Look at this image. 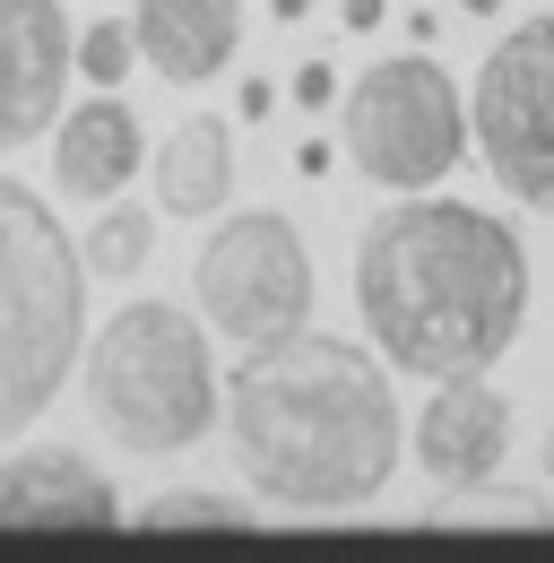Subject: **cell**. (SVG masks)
I'll list each match as a JSON object with an SVG mask.
<instances>
[{"instance_id": "18", "label": "cell", "mask_w": 554, "mask_h": 563, "mask_svg": "<svg viewBox=\"0 0 554 563\" xmlns=\"http://www.w3.org/2000/svg\"><path fill=\"white\" fill-rule=\"evenodd\" d=\"M330 165H339V147H330V140H295V174H303V183H321Z\"/></svg>"}, {"instance_id": "8", "label": "cell", "mask_w": 554, "mask_h": 563, "mask_svg": "<svg viewBox=\"0 0 554 563\" xmlns=\"http://www.w3.org/2000/svg\"><path fill=\"white\" fill-rule=\"evenodd\" d=\"M433 399L416 408V433H408V451H416V468L433 477V486H451V494H477L502 477V460H511V399L485 382V373H451V382H424Z\"/></svg>"}, {"instance_id": "16", "label": "cell", "mask_w": 554, "mask_h": 563, "mask_svg": "<svg viewBox=\"0 0 554 563\" xmlns=\"http://www.w3.org/2000/svg\"><path fill=\"white\" fill-rule=\"evenodd\" d=\"M131 70H138L131 18H96L87 35H69V78H87V87H122Z\"/></svg>"}, {"instance_id": "6", "label": "cell", "mask_w": 554, "mask_h": 563, "mask_svg": "<svg viewBox=\"0 0 554 563\" xmlns=\"http://www.w3.org/2000/svg\"><path fill=\"white\" fill-rule=\"evenodd\" d=\"M468 147L485 156L502 200L554 217V9L494 35L468 104Z\"/></svg>"}, {"instance_id": "22", "label": "cell", "mask_w": 554, "mask_h": 563, "mask_svg": "<svg viewBox=\"0 0 554 563\" xmlns=\"http://www.w3.org/2000/svg\"><path fill=\"white\" fill-rule=\"evenodd\" d=\"M459 9H468V18H494V9H502V0H459Z\"/></svg>"}, {"instance_id": "21", "label": "cell", "mask_w": 554, "mask_h": 563, "mask_svg": "<svg viewBox=\"0 0 554 563\" xmlns=\"http://www.w3.org/2000/svg\"><path fill=\"white\" fill-rule=\"evenodd\" d=\"M269 18H277V26H295V18H312V0H269Z\"/></svg>"}, {"instance_id": "20", "label": "cell", "mask_w": 554, "mask_h": 563, "mask_svg": "<svg viewBox=\"0 0 554 563\" xmlns=\"http://www.w3.org/2000/svg\"><path fill=\"white\" fill-rule=\"evenodd\" d=\"M381 9L390 0H346V26H381Z\"/></svg>"}, {"instance_id": "12", "label": "cell", "mask_w": 554, "mask_h": 563, "mask_svg": "<svg viewBox=\"0 0 554 563\" xmlns=\"http://www.w3.org/2000/svg\"><path fill=\"white\" fill-rule=\"evenodd\" d=\"M131 35L165 87H200L243 44V0H131Z\"/></svg>"}, {"instance_id": "4", "label": "cell", "mask_w": 554, "mask_h": 563, "mask_svg": "<svg viewBox=\"0 0 554 563\" xmlns=\"http://www.w3.org/2000/svg\"><path fill=\"white\" fill-rule=\"evenodd\" d=\"M87 347V261L18 174H0V442L62 399Z\"/></svg>"}, {"instance_id": "13", "label": "cell", "mask_w": 554, "mask_h": 563, "mask_svg": "<svg viewBox=\"0 0 554 563\" xmlns=\"http://www.w3.org/2000/svg\"><path fill=\"white\" fill-rule=\"evenodd\" d=\"M147 174H156V209L217 217L234 200V131H225V113L174 122V140H156V156H147Z\"/></svg>"}, {"instance_id": "14", "label": "cell", "mask_w": 554, "mask_h": 563, "mask_svg": "<svg viewBox=\"0 0 554 563\" xmlns=\"http://www.w3.org/2000/svg\"><path fill=\"white\" fill-rule=\"evenodd\" d=\"M147 252H156V209H131L122 191L96 200V225H87V243H78L87 278H138Z\"/></svg>"}, {"instance_id": "17", "label": "cell", "mask_w": 554, "mask_h": 563, "mask_svg": "<svg viewBox=\"0 0 554 563\" xmlns=\"http://www.w3.org/2000/svg\"><path fill=\"white\" fill-rule=\"evenodd\" d=\"M286 96H295L303 113H330V104H339V62H295Z\"/></svg>"}, {"instance_id": "3", "label": "cell", "mask_w": 554, "mask_h": 563, "mask_svg": "<svg viewBox=\"0 0 554 563\" xmlns=\"http://www.w3.org/2000/svg\"><path fill=\"white\" fill-rule=\"evenodd\" d=\"M78 355H87V417L104 424L131 460L200 451L208 433H217V417H225L200 312H182L165 295L122 303L104 321V339H87Z\"/></svg>"}, {"instance_id": "5", "label": "cell", "mask_w": 554, "mask_h": 563, "mask_svg": "<svg viewBox=\"0 0 554 563\" xmlns=\"http://www.w3.org/2000/svg\"><path fill=\"white\" fill-rule=\"evenodd\" d=\"M339 140L381 191H433L468 156V104L433 53H399L339 87Z\"/></svg>"}, {"instance_id": "11", "label": "cell", "mask_w": 554, "mask_h": 563, "mask_svg": "<svg viewBox=\"0 0 554 563\" xmlns=\"http://www.w3.org/2000/svg\"><path fill=\"white\" fill-rule=\"evenodd\" d=\"M147 165V131H138V113L113 96V87H96L87 104H69L62 122H53V183H62L69 200H113V191H131V174Z\"/></svg>"}, {"instance_id": "19", "label": "cell", "mask_w": 554, "mask_h": 563, "mask_svg": "<svg viewBox=\"0 0 554 563\" xmlns=\"http://www.w3.org/2000/svg\"><path fill=\"white\" fill-rule=\"evenodd\" d=\"M269 104H277V87H269V78H243V122H261Z\"/></svg>"}, {"instance_id": "7", "label": "cell", "mask_w": 554, "mask_h": 563, "mask_svg": "<svg viewBox=\"0 0 554 563\" xmlns=\"http://www.w3.org/2000/svg\"><path fill=\"white\" fill-rule=\"evenodd\" d=\"M200 321L234 347H277L312 321V252L277 209H243L225 217L200 243Z\"/></svg>"}, {"instance_id": "10", "label": "cell", "mask_w": 554, "mask_h": 563, "mask_svg": "<svg viewBox=\"0 0 554 563\" xmlns=\"http://www.w3.org/2000/svg\"><path fill=\"white\" fill-rule=\"evenodd\" d=\"M0 529H122V494L62 442L0 460Z\"/></svg>"}, {"instance_id": "1", "label": "cell", "mask_w": 554, "mask_h": 563, "mask_svg": "<svg viewBox=\"0 0 554 563\" xmlns=\"http://www.w3.org/2000/svg\"><path fill=\"white\" fill-rule=\"evenodd\" d=\"M355 312L381 364L416 382L494 373L529 321V243L494 209L408 191L355 234Z\"/></svg>"}, {"instance_id": "9", "label": "cell", "mask_w": 554, "mask_h": 563, "mask_svg": "<svg viewBox=\"0 0 554 563\" xmlns=\"http://www.w3.org/2000/svg\"><path fill=\"white\" fill-rule=\"evenodd\" d=\"M69 18L62 0H0V156L62 122Z\"/></svg>"}, {"instance_id": "15", "label": "cell", "mask_w": 554, "mask_h": 563, "mask_svg": "<svg viewBox=\"0 0 554 563\" xmlns=\"http://www.w3.org/2000/svg\"><path fill=\"white\" fill-rule=\"evenodd\" d=\"M138 529H156V538H174V529H252V503L243 494H200V486H182V494H156L147 511H138Z\"/></svg>"}, {"instance_id": "23", "label": "cell", "mask_w": 554, "mask_h": 563, "mask_svg": "<svg viewBox=\"0 0 554 563\" xmlns=\"http://www.w3.org/2000/svg\"><path fill=\"white\" fill-rule=\"evenodd\" d=\"M546 477H554V433H546Z\"/></svg>"}, {"instance_id": "2", "label": "cell", "mask_w": 554, "mask_h": 563, "mask_svg": "<svg viewBox=\"0 0 554 563\" xmlns=\"http://www.w3.org/2000/svg\"><path fill=\"white\" fill-rule=\"evenodd\" d=\"M225 433L243 486L277 511H355L399 477L408 451L381 355L312 321L243 355V373L225 382Z\"/></svg>"}]
</instances>
